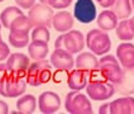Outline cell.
<instances>
[{"mask_svg":"<svg viewBox=\"0 0 134 114\" xmlns=\"http://www.w3.org/2000/svg\"><path fill=\"white\" fill-rule=\"evenodd\" d=\"M0 29H1V22H0Z\"/></svg>","mask_w":134,"mask_h":114,"instance_id":"36","label":"cell"},{"mask_svg":"<svg viewBox=\"0 0 134 114\" xmlns=\"http://www.w3.org/2000/svg\"><path fill=\"white\" fill-rule=\"evenodd\" d=\"M49 30L47 27H36L32 30V41H39V42H49Z\"/></svg>","mask_w":134,"mask_h":114,"instance_id":"26","label":"cell"},{"mask_svg":"<svg viewBox=\"0 0 134 114\" xmlns=\"http://www.w3.org/2000/svg\"><path fill=\"white\" fill-rule=\"evenodd\" d=\"M113 12L118 19H127L133 12L130 0H115L113 5Z\"/></svg>","mask_w":134,"mask_h":114,"instance_id":"22","label":"cell"},{"mask_svg":"<svg viewBox=\"0 0 134 114\" xmlns=\"http://www.w3.org/2000/svg\"><path fill=\"white\" fill-rule=\"evenodd\" d=\"M116 56L123 67L132 70L134 68V45L124 42L116 47Z\"/></svg>","mask_w":134,"mask_h":114,"instance_id":"14","label":"cell"},{"mask_svg":"<svg viewBox=\"0 0 134 114\" xmlns=\"http://www.w3.org/2000/svg\"><path fill=\"white\" fill-rule=\"evenodd\" d=\"M110 113L111 114H134V98H119L110 101Z\"/></svg>","mask_w":134,"mask_h":114,"instance_id":"17","label":"cell"},{"mask_svg":"<svg viewBox=\"0 0 134 114\" xmlns=\"http://www.w3.org/2000/svg\"><path fill=\"white\" fill-rule=\"evenodd\" d=\"M52 25L57 32L66 33L68 30H71L72 25H74V17L67 10H61L57 14L53 15Z\"/></svg>","mask_w":134,"mask_h":114,"instance_id":"15","label":"cell"},{"mask_svg":"<svg viewBox=\"0 0 134 114\" xmlns=\"http://www.w3.org/2000/svg\"><path fill=\"white\" fill-rule=\"evenodd\" d=\"M20 15H23V12L18 7H8L1 12V14H0V22H1V24L5 28L10 29L12 23L14 22L18 17H20Z\"/></svg>","mask_w":134,"mask_h":114,"instance_id":"21","label":"cell"},{"mask_svg":"<svg viewBox=\"0 0 134 114\" xmlns=\"http://www.w3.org/2000/svg\"><path fill=\"white\" fill-rule=\"evenodd\" d=\"M51 79H52V65L46 58L34 61L33 63H30L27 70L25 75L27 85L41 86L43 84L49 83Z\"/></svg>","mask_w":134,"mask_h":114,"instance_id":"2","label":"cell"},{"mask_svg":"<svg viewBox=\"0 0 134 114\" xmlns=\"http://www.w3.org/2000/svg\"><path fill=\"white\" fill-rule=\"evenodd\" d=\"M114 3H115V0H101L100 3H99V5L100 7L105 8V9H108V8H110L114 5Z\"/></svg>","mask_w":134,"mask_h":114,"instance_id":"31","label":"cell"},{"mask_svg":"<svg viewBox=\"0 0 134 114\" xmlns=\"http://www.w3.org/2000/svg\"><path fill=\"white\" fill-rule=\"evenodd\" d=\"M9 113V106L5 101L0 100V114H7Z\"/></svg>","mask_w":134,"mask_h":114,"instance_id":"32","label":"cell"},{"mask_svg":"<svg viewBox=\"0 0 134 114\" xmlns=\"http://www.w3.org/2000/svg\"><path fill=\"white\" fill-rule=\"evenodd\" d=\"M48 52H49V48H48V43H46V42L32 41L29 45H28V53H29V57L34 61L46 58L47 55H48Z\"/></svg>","mask_w":134,"mask_h":114,"instance_id":"19","label":"cell"},{"mask_svg":"<svg viewBox=\"0 0 134 114\" xmlns=\"http://www.w3.org/2000/svg\"><path fill=\"white\" fill-rule=\"evenodd\" d=\"M15 3L22 9H30L36 4V0H15Z\"/></svg>","mask_w":134,"mask_h":114,"instance_id":"29","label":"cell"},{"mask_svg":"<svg viewBox=\"0 0 134 114\" xmlns=\"http://www.w3.org/2000/svg\"><path fill=\"white\" fill-rule=\"evenodd\" d=\"M49 61H51V65L53 67H56L57 70H62V71H70L75 66V60L72 55L63 51V50L54 48Z\"/></svg>","mask_w":134,"mask_h":114,"instance_id":"12","label":"cell"},{"mask_svg":"<svg viewBox=\"0 0 134 114\" xmlns=\"http://www.w3.org/2000/svg\"><path fill=\"white\" fill-rule=\"evenodd\" d=\"M0 41H1V34H0Z\"/></svg>","mask_w":134,"mask_h":114,"instance_id":"38","label":"cell"},{"mask_svg":"<svg viewBox=\"0 0 134 114\" xmlns=\"http://www.w3.org/2000/svg\"><path fill=\"white\" fill-rule=\"evenodd\" d=\"M38 106L43 114L56 113L61 106V98L53 91H44L38 98Z\"/></svg>","mask_w":134,"mask_h":114,"instance_id":"11","label":"cell"},{"mask_svg":"<svg viewBox=\"0 0 134 114\" xmlns=\"http://www.w3.org/2000/svg\"><path fill=\"white\" fill-rule=\"evenodd\" d=\"M1 1H4V0H0V3H1Z\"/></svg>","mask_w":134,"mask_h":114,"instance_id":"39","label":"cell"},{"mask_svg":"<svg viewBox=\"0 0 134 114\" xmlns=\"http://www.w3.org/2000/svg\"><path fill=\"white\" fill-rule=\"evenodd\" d=\"M9 43L15 48H23L29 45V33L24 32H13L9 33Z\"/></svg>","mask_w":134,"mask_h":114,"instance_id":"23","label":"cell"},{"mask_svg":"<svg viewBox=\"0 0 134 114\" xmlns=\"http://www.w3.org/2000/svg\"><path fill=\"white\" fill-rule=\"evenodd\" d=\"M99 113L100 114H108L110 113V103H105L99 108Z\"/></svg>","mask_w":134,"mask_h":114,"instance_id":"30","label":"cell"},{"mask_svg":"<svg viewBox=\"0 0 134 114\" xmlns=\"http://www.w3.org/2000/svg\"><path fill=\"white\" fill-rule=\"evenodd\" d=\"M116 32V37L119 38L120 41H132L134 38V32L130 27L129 20H121V22L116 25L115 28Z\"/></svg>","mask_w":134,"mask_h":114,"instance_id":"24","label":"cell"},{"mask_svg":"<svg viewBox=\"0 0 134 114\" xmlns=\"http://www.w3.org/2000/svg\"><path fill=\"white\" fill-rule=\"evenodd\" d=\"M85 47V38L80 30H68L61 34L54 41V48L63 50L66 52L75 55L81 52Z\"/></svg>","mask_w":134,"mask_h":114,"instance_id":"3","label":"cell"},{"mask_svg":"<svg viewBox=\"0 0 134 114\" xmlns=\"http://www.w3.org/2000/svg\"><path fill=\"white\" fill-rule=\"evenodd\" d=\"M86 91L90 99L96 101H104L110 99L115 93L114 85L106 80H92L86 85Z\"/></svg>","mask_w":134,"mask_h":114,"instance_id":"8","label":"cell"},{"mask_svg":"<svg viewBox=\"0 0 134 114\" xmlns=\"http://www.w3.org/2000/svg\"><path fill=\"white\" fill-rule=\"evenodd\" d=\"M39 1H41L42 4H48V3H49V0H39Z\"/></svg>","mask_w":134,"mask_h":114,"instance_id":"34","label":"cell"},{"mask_svg":"<svg viewBox=\"0 0 134 114\" xmlns=\"http://www.w3.org/2000/svg\"><path fill=\"white\" fill-rule=\"evenodd\" d=\"M53 10L48 4H34L30 8L29 13H28V18H29L32 25L36 27H47L49 28L52 25V19H53Z\"/></svg>","mask_w":134,"mask_h":114,"instance_id":"7","label":"cell"},{"mask_svg":"<svg viewBox=\"0 0 134 114\" xmlns=\"http://www.w3.org/2000/svg\"><path fill=\"white\" fill-rule=\"evenodd\" d=\"M37 106V100L33 95H23L22 98L18 99L16 101V109L20 114H32L34 113Z\"/></svg>","mask_w":134,"mask_h":114,"instance_id":"20","label":"cell"},{"mask_svg":"<svg viewBox=\"0 0 134 114\" xmlns=\"http://www.w3.org/2000/svg\"><path fill=\"white\" fill-rule=\"evenodd\" d=\"M25 88V77H19L8 70L0 71V95L5 98H16L24 94Z\"/></svg>","mask_w":134,"mask_h":114,"instance_id":"1","label":"cell"},{"mask_svg":"<svg viewBox=\"0 0 134 114\" xmlns=\"http://www.w3.org/2000/svg\"><path fill=\"white\" fill-rule=\"evenodd\" d=\"M75 65L76 68H80L86 74H91L99 70V60L96 55L91 52H81L75 60Z\"/></svg>","mask_w":134,"mask_h":114,"instance_id":"13","label":"cell"},{"mask_svg":"<svg viewBox=\"0 0 134 114\" xmlns=\"http://www.w3.org/2000/svg\"><path fill=\"white\" fill-rule=\"evenodd\" d=\"M74 17L77 22L89 24L94 22L97 17L96 5L94 0H77L74 7Z\"/></svg>","mask_w":134,"mask_h":114,"instance_id":"9","label":"cell"},{"mask_svg":"<svg viewBox=\"0 0 134 114\" xmlns=\"http://www.w3.org/2000/svg\"><path fill=\"white\" fill-rule=\"evenodd\" d=\"M10 56V50L5 42L0 41V71L7 70L8 66V58Z\"/></svg>","mask_w":134,"mask_h":114,"instance_id":"27","label":"cell"},{"mask_svg":"<svg viewBox=\"0 0 134 114\" xmlns=\"http://www.w3.org/2000/svg\"><path fill=\"white\" fill-rule=\"evenodd\" d=\"M129 23H130V27H132V29H133V32H134V17L129 20Z\"/></svg>","mask_w":134,"mask_h":114,"instance_id":"33","label":"cell"},{"mask_svg":"<svg viewBox=\"0 0 134 114\" xmlns=\"http://www.w3.org/2000/svg\"><path fill=\"white\" fill-rule=\"evenodd\" d=\"M130 3H132V7L134 8V0H130Z\"/></svg>","mask_w":134,"mask_h":114,"instance_id":"35","label":"cell"},{"mask_svg":"<svg viewBox=\"0 0 134 114\" xmlns=\"http://www.w3.org/2000/svg\"><path fill=\"white\" fill-rule=\"evenodd\" d=\"M96 1H97V3H100V1H101V0H96Z\"/></svg>","mask_w":134,"mask_h":114,"instance_id":"37","label":"cell"},{"mask_svg":"<svg viewBox=\"0 0 134 114\" xmlns=\"http://www.w3.org/2000/svg\"><path fill=\"white\" fill-rule=\"evenodd\" d=\"M67 85L71 90L81 91L87 85V74L80 68L70 70V74L67 76Z\"/></svg>","mask_w":134,"mask_h":114,"instance_id":"16","label":"cell"},{"mask_svg":"<svg viewBox=\"0 0 134 114\" xmlns=\"http://www.w3.org/2000/svg\"><path fill=\"white\" fill-rule=\"evenodd\" d=\"M29 65H30V60L27 55L16 52L9 56L7 70L9 72L19 76V77H25L27 70L29 67Z\"/></svg>","mask_w":134,"mask_h":114,"instance_id":"10","label":"cell"},{"mask_svg":"<svg viewBox=\"0 0 134 114\" xmlns=\"http://www.w3.org/2000/svg\"><path fill=\"white\" fill-rule=\"evenodd\" d=\"M85 45H87L91 52L96 56H104L111 48V39L104 30L91 29L87 32L85 38Z\"/></svg>","mask_w":134,"mask_h":114,"instance_id":"4","label":"cell"},{"mask_svg":"<svg viewBox=\"0 0 134 114\" xmlns=\"http://www.w3.org/2000/svg\"><path fill=\"white\" fill-rule=\"evenodd\" d=\"M72 3V0H49L48 5L54 9H65Z\"/></svg>","mask_w":134,"mask_h":114,"instance_id":"28","label":"cell"},{"mask_svg":"<svg viewBox=\"0 0 134 114\" xmlns=\"http://www.w3.org/2000/svg\"><path fill=\"white\" fill-rule=\"evenodd\" d=\"M65 108L71 114H91L92 105L90 103L89 98L80 91H70L66 95Z\"/></svg>","mask_w":134,"mask_h":114,"instance_id":"6","label":"cell"},{"mask_svg":"<svg viewBox=\"0 0 134 114\" xmlns=\"http://www.w3.org/2000/svg\"><path fill=\"white\" fill-rule=\"evenodd\" d=\"M99 71L106 81L111 84H120L123 81V70L120 68L118 60L111 55H104L99 60Z\"/></svg>","mask_w":134,"mask_h":114,"instance_id":"5","label":"cell"},{"mask_svg":"<svg viewBox=\"0 0 134 114\" xmlns=\"http://www.w3.org/2000/svg\"><path fill=\"white\" fill-rule=\"evenodd\" d=\"M32 28H33V25H32V23H30L29 18L25 17L24 14L20 15V17H18L14 22L12 23V25H10V30H13V32L29 33Z\"/></svg>","mask_w":134,"mask_h":114,"instance_id":"25","label":"cell"},{"mask_svg":"<svg viewBox=\"0 0 134 114\" xmlns=\"http://www.w3.org/2000/svg\"><path fill=\"white\" fill-rule=\"evenodd\" d=\"M97 27L104 32H109L116 28L118 25V18L114 14L113 10H103L97 15Z\"/></svg>","mask_w":134,"mask_h":114,"instance_id":"18","label":"cell"}]
</instances>
